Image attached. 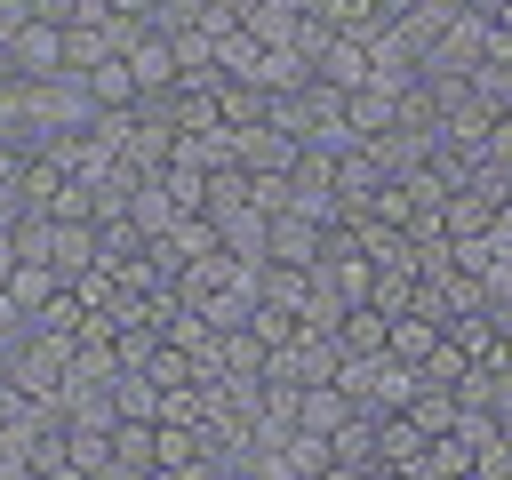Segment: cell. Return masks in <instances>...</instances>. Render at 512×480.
<instances>
[{"instance_id": "obj_1", "label": "cell", "mask_w": 512, "mask_h": 480, "mask_svg": "<svg viewBox=\"0 0 512 480\" xmlns=\"http://www.w3.org/2000/svg\"><path fill=\"white\" fill-rule=\"evenodd\" d=\"M336 384H344V400L360 408V416H400L408 400H416V368L408 360H392V352H376V360H344L336 368Z\"/></svg>"}, {"instance_id": "obj_2", "label": "cell", "mask_w": 512, "mask_h": 480, "mask_svg": "<svg viewBox=\"0 0 512 480\" xmlns=\"http://www.w3.org/2000/svg\"><path fill=\"white\" fill-rule=\"evenodd\" d=\"M120 56H128V72H136V88H144V96L184 88V56H176V32H168V24H144Z\"/></svg>"}, {"instance_id": "obj_3", "label": "cell", "mask_w": 512, "mask_h": 480, "mask_svg": "<svg viewBox=\"0 0 512 480\" xmlns=\"http://www.w3.org/2000/svg\"><path fill=\"white\" fill-rule=\"evenodd\" d=\"M0 48H8V64H16V80H24V88L64 72V24H40V16H32V24H24V32H8Z\"/></svg>"}, {"instance_id": "obj_4", "label": "cell", "mask_w": 512, "mask_h": 480, "mask_svg": "<svg viewBox=\"0 0 512 480\" xmlns=\"http://www.w3.org/2000/svg\"><path fill=\"white\" fill-rule=\"evenodd\" d=\"M296 160H304V136H288V128H272V120L240 128V168H256V176H288Z\"/></svg>"}, {"instance_id": "obj_5", "label": "cell", "mask_w": 512, "mask_h": 480, "mask_svg": "<svg viewBox=\"0 0 512 480\" xmlns=\"http://www.w3.org/2000/svg\"><path fill=\"white\" fill-rule=\"evenodd\" d=\"M320 248H328V224H312L296 208H280L264 232V256H280V264H320Z\"/></svg>"}, {"instance_id": "obj_6", "label": "cell", "mask_w": 512, "mask_h": 480, "mask_svg": "<svg viewBox=\"0 0 512 480\" xmlns=\"http://www.w3.org/2000/svg\"><path fill=\"white\" fill-rule=\"evenodd\" d=\"M80 88H88V104H96V112H136V104H144V88H136L128 56H104V64H88V72H80Z\"/></svg>"}, {"instance_id": "obj_7", "label": "cell", "mask_w": 512, "mask_h": 480, "mask_svg": "<svg viewBox=\"0 0 512 480\" xmlns=\"http://www.w3.org/2000/svg\"><path fill=\"white\" fill-rule=\"evenodd\" d=\"M256 304H280V312L304 320V304H312V264H280V256H264V264H256Z\"/></svg>"}, {"instance_id": "obj_8", "label": "cell", "mask_w": 512, "mask_h": 480, "mask_svg": "<svg viewBox=\"0 0 512 480\" xmlns=\"http://www.w3.org/2000/svg\"><path fill=\"white\" fill-rule=\"evenodd\" d=\"M440 344H448V328H440L432 312H392V336H384V352H392V360H408V368L424 376V360H432Z\"/></svg>"}, {"instance_id": "obj_9", "label": "cell", "mask_w": 512, "mask_h": 480, "mask_svg": "<svg viewBox=\"0 0 512 480\" xmlns=\"http://www.w3.org/2000/svg\"><path fill=\"white\" fill-rule=\"evenodd\" d=\"M496 216H504V208H496L488 192H472V184H464V192H448V208H440V240H448V248H464V240H480Z\"/></svg>"}, {"instance_id": "obj_10", "label": "cell", "mask_w": 512, "mask_h": 480, "mask_svg": "<svg viewBox=\"0 0 512 480\" xmlns=\"http://www.w3.org/2000/svg\"><path fill=\"white\" fill-rule=\"evenodd\" d=\"M64 288H72V280H64L56 264H32V256H24V264H16V280H8L0 296H8V304H16L24 320H40V312H48V304H56Z\"/></svg>"}, {"instance_id": "obj_11", "label": "cell", "mask_w": 512, "mask_h": 480, "mask_svg": "<svg viewBox=\"0 0 512 480\" xmlns=\"http://www.w3.org/2000/svg\"><path fill=\"white\" fill-rule=\"evenodd\" d=\"M328 464H336V472H376V464H384V448H376V416H344V424L328 432Z\"/></svg>"}, {"instance_id": "obj_12", "label": "cell", "mask_w": 512, "mask_h": 480, "mask_svg": "<svg viewBox=\"0 0 512 480\" xmlns=\"http://www.w3.org/2000/svg\"><path fill=\"white\" fill-rule=\"evenodd\" d=\"M344 416H360L352 400H344V384H304L296 392V432H312V440H328Z\"/></svg>"}, {"instance_id": "obj_13", "label": "cell", "mask_w": 512, "mask_h": 480, "mask_svg": "<svg viewBox=\"0 0 512 480\" xmlns=\"http://www.w3.org/2000/svg\"><path fill=\"white\" fill-rule=\"evenodd\" d=\"M376 448H384V464H392V472H416V464H424V448H432V432L400 408V416H376Z\"/></svg>"}, {"instance_id": "obj_14", "label": "cell", "mask_w": 512, "mask_h": 480, "mask_svg": "<svg viewBox=\"0 0 512 480\" xmlns=\"http://www.w3.org/2000/svg\"><path fill=\"white\" fill-rule=\"evenodd\" d=\"M384 336H392V312H376V304H352V312L336 320L344 360H376V352H384Z\"/></svg>"}, {"instance_id": "obj_15", "label": "cell", "mask_w": 512, "mask_h": 480, "mask_svg": "<svg viewBox=\"0 0 512 480\" xmlns=\"http://www.w3.org/2000/svg\"><path fill=\"white\" fill-rule=\"evenodd\" d=\"M328 32H344V40H368V32H384L392 16H384V0H304Z\"/></svg>"}, {"instance_id": "obj_16", "label": "cell", "mask_w": 512, "mask_h": 480, "mask_svg": "<svg viewBox=\"0 0 512 480\" xmlns=\"http://www.w3.org/2000/svg\"><path fill=\"white\" fill-rule=\"evenodd\" d=\"M112 408L136 416V424H160V416H168V392H160L144 368H120V376H112Z\"/></svg>"}, {"instance_id": "obj_17", "label": "cell", "mask_w": 512, "mask_h": 480, "mask_svg": "<svg viewBox=\"0 0 512 480\" xmlns=\"http://www.w3.org/2000/svg\"><path fill=\"white\" fill-rule=\"evenodd\" d=\"M104 56H120V24H64V72H88Z\"/></svg>"}, {"instance_id": "obj_18", "label": "cell", "mask_w": 512, "mask_h": 480, "mask_svg": "<svg viewBox=\"0 0 512 480\" xmlns=\"http://www.w3.org/2000/svg\"><path fill=\"white\" fill-rule=\"evenodd\" d=\"M216 112H224V128H256V120L272 112V88H256V80H216Z\"/></svg>"}, {"instance_id": "obj_19", "label": "cell", "mask_w": 512, "mask_h": 480, "mask_svg": "<svg viewBox=\"0 0 512 480\" xmlns=\"http://www.w3.org/2000/svg\"><path fill=\"white\" fill-rule=\"evenodd\" d=\"M464 472H472V440L464 432H432V448H424V464L408 480H464Z\"/></svg>"}, {"instance_id": "obj_20", "label": "cell", "mask_w": 512, "mask_h": 480, "mask_svg": "<svg viewBox=\"0 0 512 480\" xmlns=\"http://www.w3.org/2000/svg\"><path fill=\"white\" fill-rule=\"evenodd\" d=\"M480 160H488V168H512V104L488 120V144H480Z\"/></svg>"}, {"instance_id": "obj_21", "label": "cell", "mask_w": 512, "mask_h": 480, "mask_svg": "<svg viewBox=\"0 0 512 480\" xmlns=\"http://www.w3.org/2000/svg\"><path fill=\"white\" fill-rule=\"evenodd\" d=\"M16 264H24V256H16V232H8V224H0V288H8V280H16Z\"/></svg>"}, {"instance_id": "obj_22", "label": "cell", "mask_w": 512, "mask_h": 480, "mask_svg": "<svg viewBox=\"0 0 512 480\" xmlns=\"http://www.w3.org/2000/svg\"><path fill=\"white\" fill-rule=\"evenodd\" d=\"M496 432H504V440H512V400H496Z\"/></svg>"}]
</instances>
